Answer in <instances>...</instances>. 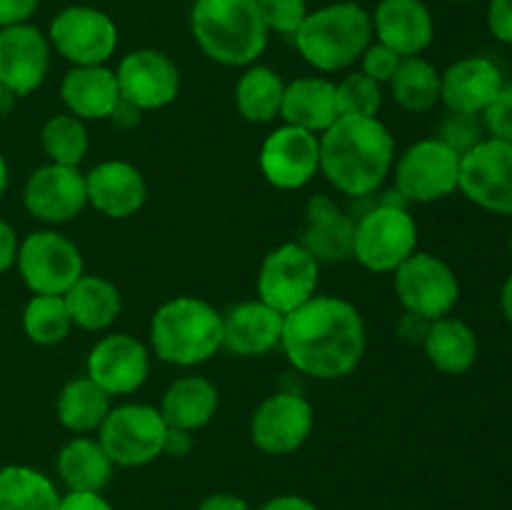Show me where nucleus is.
<instances>
[{"label": "nucleus", "mask_w": 512, "mask_h": 510, "mask_svg": "<svg viewBox=\"0 0 512 510\" xmlns=\"http://www.w3.org/2000/svg\"><path fill=\"white\" fill-rule=\"evenodd\" d=\"M320 263L300 243H283L265 255L258 275V295L265 305L288 315L315 295Z\"/></svg>", "instance_id": "nucleus-13"}, {"label": "nucleus", "mask_w": 512, "mask_h": 510, "mask_svg": "<svg viewBox=\"0 0 512 510\" xmlns=\"http://www.w3.org/2000/svg\"><path fill=\"white\" fill-rule=\"evenodd\" d=\"M38 5L40 0H0V28L28 23Z\"/></svg>", "instance_id": "nucleus-43"}, {"label": "nucleus", "mask_w": 512, "mask_h": 510, "mask_svg": "<svg viewBox=\"0 0 512 510\" xmlns=\"http://www.w3.org/2000/svg\"><path fill=\"white\" fill-rule=\"evenodd\" d=\"M88 203L105 218L123 220L138 213L148 198L143 173L125 160H103L85 173Z\"/></svg>", "instance_id": "nucleus-21"}, {"label": "nucleus", "mask_w": 512, "mask_h": 510, "mask_svg": "<svg viewBox=\"0 0 512 510\" xmlns=\"http://www.w3.org/2000/svg\"><path fill=\"white\" fill-rule=\"evenodd\" d=\"M428 328H430V320L408 313L403 318V323H400V335H403L405 340H410V343H423Z\"/></svg>", "instance_id": "nucleus-49"}, {"label": "nucleus", "mask_w": 512, "mask_h": 510, "mask_svg": "<svg viewBox=\"0 0 512 510\" xmlns=\"http://www.w3.org/2000/svg\"><path fill=\"white\" fill-rule=\"evenodd\" d=\"M60 98L70 115L80 120H103L120 103L115 70L108 65H73L60 83Z\"/></svg>", "instance_id": "nucleus-25"}, {"label": "nucleus", "mask_w": 512, "mask_h": 510, "mask_svg": "<svg viewBox=\"0 0 512 510\" xmlns=\"http://www.w3.org/2000/svg\"><path fill=\"white\" fill-rule=\"evenodd\" d=\"M280 345L298 373L315 380L345 378L363 360V315L338 295H313L285 315Z\"/></svg>", "instance_id": "nucleus-1"}, {"label": "nucleus", "mask_w": 512, "mask_h": 510, "mask_svg": "<svg viewBox=\"0 0 512 510\" xmlns=\"http://www.w3.org/2000/svg\"><path fill=\"white\" fill-rule=\"evenodd\" d=\"M293 38L305 63L323 73H335L353 65L373 43V18L353 0L330 3L308 13Z\"/></svg>", "instance_id": "nucleus-5"}, {"label": "nucleus", "mask_w": 512, "mask_h": 510, "mask_svg": "<svg viewBox=\"0 0 512 510\" xmlns=\"http://www.w3.org/2000/svg\"><path fill=\"white\" fill-rule=\"evenodd\" d=\"M453 3H475V0H453Z\"/></svg>", "instance_id": "nucleus-54"}, {"label": "nucleus", "mask_w": 512, "mask_h": 510, "mask_svg": "<svg viewBox=\"0 0 512 510\" xmlns=\"http://www.w3.org/2000/svg\"><path fill=\"white\" fill-rule=\"evenodd\" d=\"M500 308H503L505 320L512 325V273L508 275L503 285V293H500Z\"/></svg>", "instance_id": "nucleus-51"}, {"label": "nucleus", "mask_w": 512, "mask_h": 510, "mask_svg": "<svg viewBox=\"0 0 512 510\" xmlns=\"http://www.w3.org/2000/svg\"><path fill=\"white\" fill-rule=\"evenodd\" d=\"M140 113H143V110H138L135 105H130L128 100L120 98V103L115 105L113 113L108 115V120L115 125V128L130 130V128H135V125L140 123Z\"/></svg>", "instance_id": "nucleus-46"}, {"label": "nucleus", "mask_w": 512, "mask_h": 510, "mask_svg": "<svg viewBox=\"0 0 512 510\" xmlns=\"http://www.w3.org/2000/svg\"><path fill=\"white\" fill-rule=\"evenodd\" d=\"M23 205L35 220L48 225L70 223L88 205L85 173L73 165L48 163L25 180Z\"/></svg>", "instance_id": "nucleus-15"}, {"label": "nucleus", "mask_w": 512, "mask_h": 510, "mask_svg": "<svg viewBox=\"0 0 512 510\" xmlns=\"http://www.w3.org/2000/svg\"><path fill=\"white\" fill-rule=\"evenodd\" d=\"M40 143H43V150L50 158V163L73 165V168L83 163L90 148L88 130H85L83 120L70 113L53 115L43 125Z\"/></svg>", "instance_id": "nucleus-36"}, {"label": "nucleus", "mask_w": 512, "mask_h": 510, "mask_svg": "<svg viewBox=\"0 0 512 510\" xmlns=\"http://www.w3.org/2000/svg\"><path fill=\"white\" fill-rule=\"evenodd\" d=\"M418 248V225L403 198H385L355 220L353 258L373 273H395Z\"/></svg>", "instance_id": "nucleus-6"}, {"label": "nucleus", "mask_w": 512, "mask_h": 510, "mask_svg": "<svg viewBox=\"0 0 512 510\" xmlns=\"http://www.w3.org/2000/svg\"><path fill=\"white\" fill-rule=\"evenodd\" d=\"M120 98L138 110H158L173 103L180 93V70L173 60L155 48H140L120 60Z\"/></svg>", "instance_id": "nucleus-17"}, {"label": "nucleus", "mask_w": 512, "mask_h": 510, "mask_svg": "<svg viewBox=\"0 0 512 510\" xmlns=\"http://www.w3.org/2000/svg\"><path fill=\"white\" fill-rule=\"evenodd\" d=\"M390 90L400 108L410 113H428L440 100V73L433 63H428L420 55L400 60Z\"/></svg>", "instance_id": "nucleus-34"}, {"label": "nucleus", "mask_w": 512, "mask_h": 510, "mask_svg": "<svg viewBox=\"0 0 512 510\" xmlns=\"http://www.w3.org/2000/svg\"><path fill=\"white\" fill-rule=\"evenodd\" d=\"M488 30L495 40L512 45V0H490Z\"/></svg>", "instance_id": "nucleus-42"}, {"label": "nucleus", "mask_w": 512, "mask_h": 510, "mask_svg": "<svg viewBox=\"0 0 512 510\" xmlns=\"http://www.w3.org/2000/svg\"><path fill=\"white\" fill-rule=\"evenodd\" d=\"M260 170L275 188H303L320 170V138L295 125H280L260 148Z\"/></svg>", "instance_id": "nucleus-16"}, {"label": "nucleus", "mask_w": 512, "mask_h": 510, "mask_svg": "<svg viewBox=\"0 0 512 510\" xmlns=\"http://www.w3.org/2000/svg\"><path fill=\"white\" fill-rule=\"evenodd\" d=\"M55 413H58L63 428L73 430V433H93L110 413V395L88 375L73 378L60 390Z\"/></svg>", "instance_id": "nucleus-31"}, {"label": "nucleus", "mask_w": 512, "mask_h": 510, "mask_svg": "<svg viewBox=\"0 0 512 510\" xmlns=\"http://www.w3.org/2000/svg\"><path fill=\"white\" fill-rule=\"evenodd\" d=\"M15 103H18V95H15L13 90L5 88V85H0V118L13 113Z\"/></svg>", "instance_id": "nucleus-52"}, {"label": "nucleus", "mask_w": 512, "mask_h": 510, "mask_svg": "<svg viewBox=\"0 0 512 510\" xmlns=\"http://www.w3.org/2000/svg\"><path fill=\"white\" fill-rule=\"evenodd\" d=\"M285 83L268 65H248L235 85V105L248 123H270L280 115Z\"/></svg>", "instance_id": "nucleus-33"}, {"label": "nucleus", "mask_w": 512, "mask_h": 510, "mask_svg": "<svg viewBox=\"0 0 512 510\" xmlns=\"http://www.w3.org/2000/svg\"><path fill=\"white\" fill-rule=\"evenodd\" d=\"M190 30L210 60L230 68L253 65L268 48L258 0H195Z\"/></svg>", "instance_id": "nucleus-3"}, {"label": "nucleus", "mask_w": 512, "mask_h": 510, "mask_svg": "<svg viewBox=\"0 0 512 510\" xmlns=\"http://www.w3.org/2000/svg\"><path fill=\"white\" fill-rule=\"evenodd\" d=\"M8 183H10V173H8V163H5L3 153H0V195L8 190Z\"/></svg>", "instance_id": "nucleus-53"}, {"label": "nucleus", "mask_w": 512, "mask_h": 510, "mask_svg": "<svg viewBox=\"0 0 512 510\" xmlns=\"http://www.w3.org/2000/svg\"><path fill=\"white\" fill-rule=\"evenodd\" d=\"M508 248H510V255H512V238H510V243H508Z\"/></svg>", "instance_id": "nucleus-55"}, {"label": "nucleus", "mask_w": 512, "mask_h": 510, "mask_svg": "<svg viewBox=\"0 0 512 510\" xmlns=\"http://www.w3.org/2000/svg\"><path fill=\"white\" fill-rule=\"evenodd\" d=\"M168 423L158 408L143 403H123L110 408L98 428V443L120 468H140L163 455Z\"/></svg>", "instance_id": "nucleus-7"}, {"label": "nucleus", "mask_w": 512, "mask_h": 510, "mask_svg": "<svg viewBox=\"0 0 512 510\" xmlns=\"http://www.w3.org/2000/svg\"><path fill=\"white\" fill-rule=\"evenodd\" d=\"M430 363L448 375H463L478 360V335L465 320L438 318L430 323L423 340Z\"/></svg>", "instance_id": "nucleus-29"}, {"label": "nucleus", "mask_w": 512, "mask_h": 510, "mask_svg": "<svg viewBox=\"0 0 512 510\" xmlns=\"http://www.w3.org/2000/svg\"><path fill=\"white\" fill-rule=\"evenodd\" d=\"M150 343L165 363L180 368L200 365L223 348V315L208 300L180 295L155 310Z\"/></svg>", "instance_id": "nucleus-4"}, {"label": "nucleus", "mask_w": 512, "mask_h": 510, "mask_svg": "<svg viewBox=\"0 0 512 510\" xmlns=\"http://www.w3.org/2000/svg\"><path fill=\"white\" fill-rule=\"evenodd\" d=\"M435 138L443 140V143L448 145V148H453L458 155H465L468 150H473L475 145L483 143V140L488 138V133H485V125L480 115L453 113V110H448V113L440 118Z\"/></svg>", "instance_id": "nucleus-38"}, {"label": "nucleus", "mask_w": 512, "mask_h": 510, "mask_svg": "<svg viewBox=\"0 0 512 510\" xmlns=\"http://www.w3.org/2000/svg\"><path fill=\"white\" fill-rule=\"evenodd\" d=\"M395 163V140L378 118L340 115L320 135V170L335 190L368 198Z\"/></svg>", "instance_id": "nucleus-2"}, {"label": "nucleus", "mask_w": 512, "mask_h": 510, "mask_svg": "<svg viewBox=\"0 0 512 510\" xmlns=\"http://www.w3.org/2000/svg\"><path fill=\"white\" fill-rule=\"evenodd\" d=\"M190 448H193V438H190L188 430L168 428V435H165L163 453L175 455V458H183L185 453H190Z\"/></svg>", "instance_id": "nucleus-48"}, {"label": "nucleus", "mask_w": 512, "mask_h": 510, "mask_svg": "<svg viewBox=\"0 0 512 510\" xmlns=\"http://www.w3.org/2000/svg\"><path fill=\"white\" fill-rule=\"evenodd\" d=\"M335 100H338L340 115H363V118H375L383 105V90L373 78L355 70L348 73L338 85H335Z\"/></svg>", "instance_id": "nucleus-37"}, {"label": "nucleus", "mask_w": 512, "mask_h": 510, "mask_svg": "<svg viewBox=\"0 0 512 510\" xmlns=\"http://www.w3.org/2000/svg\"><path fill=\"white\" fill-rule=\"evenodd\" d=\"M18 273L33 295H65L83 275V255L58 230H35L18 245Z\"/></svg>", "instance_id": "nucleus-8"}, {"label": "nucleus", "mask_w": 512, "mask_h": 510, "mask_svg": "<svg viewBox=\"0 0 512 510\" xmlns=\"http://www.w3.org/2000/svg\"><path fill=\"white\" fill-rule=\"evenodd\" d=\"M260 510H318V505L310 503L308 498H300V495H278V498L268 500Z\"/></svg>", "instance_id": "nucleus-50"}, {"label": "nucleus", "mask_w": 512, "mask_h": 510, "mask_svg": "<svg viewBox=\"0 0 512 510\" xmlns=\"http://www.w3.org/2000/svg\"><path fill=\"white\" fill-rule=\"evenodd\" d=\"M60 480L68 490L80 493H100L110 483L113 460L103 450V445L93 438H73L60 448L55 460Z\"/></svg>", "instance_id": "nucleus-30"}, {"label": "nucleus", "mask_w": 512, "mask_h": 510, "mask_svg": "<svg viewBox=\"0 0 512 510\" xmlns=\"http://www.w3.org/2000/svg\"><path fill=\"white\" fill-rule=\"evenodd\" d=\"M58 510H113V505H110L100 493L70 490L68 495H60Z\"/></svg>", "instance_id": "nucleus-44"}, {"label": "nucleus", "mask_w": 512, "mask_h": 510, "mask_svg": "<svg viewBox=\"0 0 512 510\" xmlns=\"http://www.w3.org/2000/svg\"><path fill=\"white\" fill-rule=\"evenodd\" d=\"M460 158L453 148L433 138L410 145L395 163V190L413 203H435L458 190Z\"/></svg>", "instance_id": "nucleus-9"}, {"label": "nucleus", "mask_w": 512, "mask_h": 510, "mask_svg": "<svg viewBox=\"0 0 512 510\" xmlns=\"http://www.w3.org/2000/svg\"><path fill=\"white\" fill-rule=\"evenodd\" d=\"M300 245L325 263H343L353 258L355 250V220L328 195H313L308 200V225L303 230Z\"/></svg>", "instance_id": "nucleus-24"}, {"label": "nucleus", "mask_w": 512, "mask_h": 510, "mask_svg": "<svg viewBox=\"0 0 512 510\" xmlns=\"http://www.w3.org/2000/svg\"><path fill=\"white\" fill-rule=\"evenodd\" d=\"M220 405V395L215 383H210L203 375H188L180 378L165 390L163 403H160V415L165 418L168 428L193 430L205 428L215 418Z\"/></svg>", "instance_id": "nucleus-27"}, {"label": "nucleus", "mask_w": 512, "mask_h": 510, "mask_svg": "<svg viewBox=\"0 0 512 510\" xmlns=\"http://www.w3.org/2000/svg\"><path fill=\"white\" fill-rule=\"evenodd\" d=\"M60 493L53 480L28 465L0 468V510H58Z\"/></svg>", "instance_id": "nucleus-32"}, {"label": "nucleus", "mask_w": 512, "mask_h": 510, "mask_svg": "<svg viewBox=\"0 0 512 510\" xmlns=\"http://www.w3.org/2000/svg\"><path fill=\"white\" fill-rule=\"evenodd\" d=\"M360 60H363V73L368 78H373L375 83H390L403 58L395 50H390L388 45L370 43L365 53L360 55Z\"/></svg>", "instance_id": "nucleus-41"}, {"label": "nucleus", "mask_w": 512, "mask_h": 510, "mask_svg": "<svg viewBox=\"0 0 512 510\" xmlns=\"http://www.w3.org/2000/svg\"><path fill=\"white\" fill-rule=\"evenodd\" d=\"M285 315L263 300L233 305L223 315V348L240 358H258L278 348Z\"/></svg>", "instance_id": "nucleus-23"}, {"label": "nucleus", "mask_w": 512, "mask_h": 510, "mask_svg": "<svg viewBox=\"0 0 512 510\" xmlns=\"http://www.w3.org/2000/svg\"><path fill=\"white\" fill-rule=\"evenodd\" d=\"M73 325L83 330H105L123 310V298L115 283L103 275H80L63 295Z\"/></svg>", "instance_id": "nucleus-28"}, {"label": "nucleus", "mask_w": 512, "mask_h": 510, "mask_svg": "<svg viewBox=\"0 0 512 510\" xmlns=\"http://www.w3.org/2000/svg\"><path fill=\"white\" fill-rule=\"evenodd\" d=\"M88 378L108 395H130L150 373V353L138 338L113 333L100 338L88 353Z\"/></svg>", "instance_id": "nucleus-18"}, {"label": "nucleus", "mask_w": 512, "mask_h": 510, "mask_svg": "<svg viewBox=\"0 0 512 510\" xmlns=\"http://www.w3.org/2000/svg\"><path fill=\"white\" fill-rule=\"evenodd\" d=\"M18 245L20 240L18 235H15L13 225L5 223V220L0 218V275L15 265V258H18Z\"/></svg>", "instance_id": "nucleus-45"}, {"label": "nucleus", "mask_w": 512, "mask_h": 510, "mask_svg": "<svg viewBox=\"0 0 512 510\" xmlns=\"http://www.w3.org/2000/svg\"><path fill=\"white\" fill-rule=\"evenodd\" d=\"M73 320L63 295H33L23 310V330L35 345H58L68 338Z\"/></svg>", "instance_id": "nucleus-35"}, {"label": "nucleus", "mask_w": 512, "mask_h": 510, "mask_svg": "<svg viewBox=\"0 0 512 510\" xmlns=\"http://www.w3.org/2000/svg\"><path fill=\"white\" fill-rule=\"evenodd\" d=\"M50 68V40L35 25L0 28V85L18 98L43 85Z\"/></svg>", "instance_id": "nucleus-19"}, {"label": "nucleus", "mask_w": 512, "mask_h": 510, "mask_svg": "<svg viewBox=\"0 0 512 510\" xmlns=\"http://www.w3.org/2000/svg\"><path fill=\"white\" fill-rule=\"evenodd\" d=\"M480 118H483L488 138H498L505 140V143H512V83L503 85L498 98L490 103V108L485 110Z\"/></svg>", "instance_id": "nucleus-40"}, {"label": "nucleus", "mask_w": 512, "mask_h": 510, "mask_svg": "<svg viewBox=\"0 0 512 510\" xmlns=\"http://www.w3.org/2000/svg\"><path fill=\"white\" fill-rule=\"evenodd\" d=\"M505 85L503 70L485 55H470L440 73V100L453 113L483 115Z\"/></svg>", "instance_id": "nucleus-20"}, {"label": "nucleus", "mask_w": 512, "mask_h": 510, "mask_svg": "<svg viewBox=\"0 0 512 510\" xmlns=\"http://www.w3.org/2000/svg\"><path fill=\"white\" fill-rule=\"evenodd\" d=\"M198 510H253L243 498L233 493H213L198 505Z\"/></svg>", "instance_id": "nucleus-47"}, {"label": "nucleus", "mask_w": 512, "mask_h": 510, "mask_svg": "<svg viewBox=\"0 0 512 510\" xmlns=\"http://www.w3.org/2000/svg\"><path fill=\"white\" fill-rule=\"evenodd\" d=\"M458 190L478 208L512 215V143L485 138L460 158Z\"/></svg>", "instance_id": "nucleus-12"}, {"label": "nucleus", "mask_w": 512, "mask_h": 510, "mask_svg": "<svg viewBox=\"0 0 512 510\" xmlns=\"http://www.w3.org/2000/svg\"><path fill=\"white\" fill-rule=\"evenodd\" d=\"M258 10L265 28L280 35L298 33L310 13L305 0H258Z\"/></svg>", "instance_id": "nucleus-39"}, {"label": "nucleus", "mask_w": 512, "mask_h": 510, "mask_svg": "<svg viewBox=\"0 0 512 510\" xmlns=\"http://www.w3.org/2000/svg\"><path fill=\"white\" fill-rule=\"evenodd\" d=\"M395 293L408 313L425 320H438L450 315L460 298L458 275L438 255L415 250L395 270Z\"/></svg>", "instance_id": "nucleus-10"}, {"label": "nucleus", "mask_w": 512, "mask_h": 510, "mask_svg": "<svg viewBox=\"0 0 512 510\" xmlns=\"http://www.w3.org/2000/svg\"><path fill=\"white\" fill-rule=\"evenodd\" d=\"M313 423L315 413L310 400L293 390H280L255 408L250 438L263 453L290 455L310 438Z\"/></svg>", "instance_id": "nucleus-14"}, {"label": "nucleus", "mask_w": 512, "mask_h": 510, "mask_svg": "<svg viewBox=\"0 0 512 510\" xmlns=\"http://www.w3.org/2000/svg\"><path fill=\"white\" fill-rule=\"evenodd\" d=\"M280 115L288 125L303 128L308 133H325L340 118L335 83L328 78H298L285 85Z\"/></svg>", "instance_id": "nucleus-26"}, {"label": "nucleus", "mask_w": 512, "mask_h": 510, "mask_svg": "<svg viewBox=\"0 0 512 510\" xmlns=\"http://www.w3.org/2000/svg\"><path fill=\"white\" fill-rule=\"evenodd\" d=\"M373 35L400 58L420 55L435 38L433 13L423 0H380L375 5Z\"/></svg>", "instance_id": "nucleus-22"}, {"label": "nucleus", "mask_w": 512, "mask_h": 510, "mask_svg": "<svg viewBox=\"0 0 512 510\" xmlns=\"http://www.w3.org/2000/svg\"><path fill=\"white\" fill-rule=\"evenodd\" d=\"M48 40L73 65H105L118 48V25L93 5H68L53 18Z\"/></svg>", "instance_id": "nucleus-11"}]
</instances>
